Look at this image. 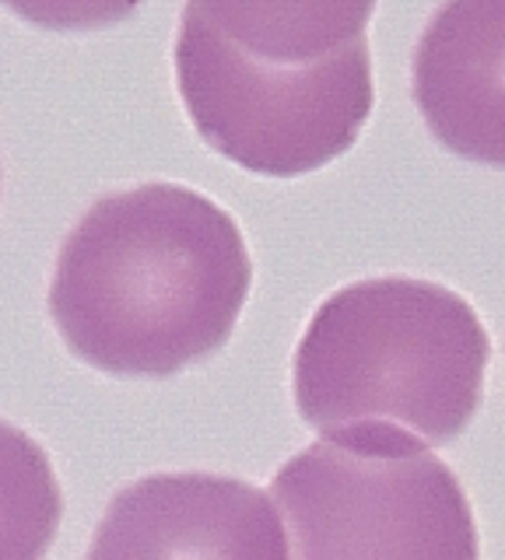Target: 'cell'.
I'll return each mask as SVG.
<instances>
[{"label": "cell", "instance_id": "7", "mask_svg": "<svg viewBox=\"0 0 505 560\" xmlns=\"http://www.w3.org/2000/svg\"><path fill=\"white\" fill-rule=\"evenodd\" d=\"M236 49L267 63H317L365 39L376 0H186Z\"/></svg>", "mask_w": 505, "mask_h": 560}, {"label": "cell", "instance_id": "6", "mask_svg": "<svg viewBox=\"0 0 505 560\" xmlns=\"http://www.w3.org/2000/svg\"><path fill=\"white\" fill-rule=\"evenodd\" d=\"M411 81L443 148L505 168V0H446L414 49Z\"/></svg>", "mask_w": 505, "mask_h": 560}, {"label": "cell", "instance_id": "2", "mask_svg": "<svg viewBox=\"0 0 505 560\" xmlns=\"http://www.w3.org/2000/svg\"><path fill=\"white\" fill-rule=\"evenodd\" d=\"M492 340L463 294L417 277L334 291L295 347V407L323 438L400 431L439 448L484 402Z\"/></svg>", "mask_w": 505, "mask_h": 560}, {"label": "cell", "instance_id": "5", "mask_svg": "<svg viewBox=\"0 0 505 560\" xmlns=\"http://www.w3.org/2000/svg\"><path fill=\"white\" fill-rule=\"evenodd\" d=\"M84 560H288L282 515L221 472H151L102 512Z\"/></svg>", "mask_w": 505, "mask_h": 560}, {"label": "cell", "instance_id": "8", "mask_svg": "<svg viewBox=\"0 0 505 560\" xmlns=\"http://www.w3.org/2000/svg\"><path fill=\"white\" fill-rule=\"evenodd\" d=\"M64 518V490L46 448L0 420V560H46Z\"/></svg>", "mask_w": 505, "mask_h": 560}, {"label": "cell", "instance_id": "3", "mask_svg": "<svg viewBox=\"0 0 505 560\" xmlns=\"http://www.w3.org/2000/svg\"><path fill=\"white\" fill-rule=\"evenodd\" d=\"M288 560H481L463 487L400 431H341L274 472Z\"/></svg>", "mask_w": 505, "mask_h": 560}, {"label": "cell", "instance_id": "4", "mask_svg": "<svg viewBox=\"0 0 505 560\" xmlns=\"http://www.w3.org/2000/svg\"><path fill=\"white\" fill-rule=\"evenodd\" d=\"M176 84L207 148L274 179L317 172L352 151L376 105L365 39L317 63H267L236 49L190 4Z\"/></svg>", "mask_w": 505, "mask_h": 560}, {"label": "cell", "instance_id": "9", "mask_svg": "<svg viewBox=\"0 0 505 560\" xmlns=\"http://www.w3.org/2000/svg\"><path fill=\"white\" fill-rule=\"evenodd\" d=\"M22 22L49 32H95L130 18L145 0H0Z\"/></svg>", "mask_w": 505, "mask_h": 560}, {"label": "cell", "instance_id": "1", "mask_svg": "<svg viewBox=\"0 0 505 560\" xmlns=\"http://www.w3.org/2000/svg\"><path fill=\"white\" fill-rule=\"evenodd\" d=\"M253 259L204 192L145 183L95 200L64 238L49 319L67 350L116 378H169L232 340Z\"/></svg>", "mask_w": 505, "mask_h": 560}]
</instances>
